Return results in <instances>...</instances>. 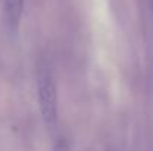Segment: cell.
Listing matches in <instances>:
<instances>
[{
  "label": "cell",
  "mask_w": 153,
  "mask_h": 151,
  "mask_svg": "<svg viewBox=\"0 0 153 151\" xmlns=\"http://www.w3.org/2000/svg\"><path fill=\"white\" fill-rule=\"evenodd\" d=\"M37 95L42 119L46 126L52 127L58 119V94L51 71L42 68L37 77Z\"/></svg>",
  "instance_id": "obj_1"
},
{
  "label": "cell",
  "mask_w": 153,
  "mask_h": 151,
  "mask_svg": "<svg viewBox=\"0 0 153 151\" xmlns=\"http://www.w3.org/2000/svg\"><path fill=\"white\" fill-rule=\"evenodd\" d=\"M24 9V0H4V15L6 22L10 27V30H16L22 16Z\"/></svg>",
  "instance_id": "obj_2"
},
{
  "label": "cell",
  "mask_w": 153,
  "mask_h": 151,
  "mask_svg": "<svg viewBox=\"0 0 153 151\" xmlns=\"http://www.w3.org/2000/svg\"><path fill=\"white\" fill-rule=\"evenodd\" d=\"M51 151H70L68 150V144L65 139H58L53 145H52Z\"/></svg>",
  "instance_id": "obj_3"
}]
</instances>
